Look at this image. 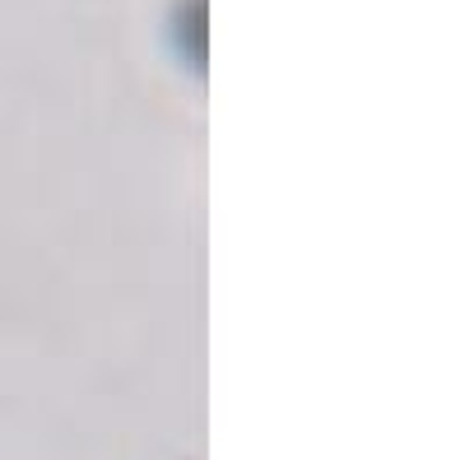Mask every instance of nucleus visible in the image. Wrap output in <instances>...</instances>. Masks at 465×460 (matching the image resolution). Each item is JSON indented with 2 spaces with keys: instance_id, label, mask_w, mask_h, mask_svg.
I'll use <instances>...</instances> for the list:
<instances>
[{
  "instance_id": "nucleus-1",
  "label": "nucleus",
  "mask_w": 465,
  "mask_h": 460,
  "mask_svg": "<svg viewBox=\"0 0 465 460\" xmlns=\"http://www.w3.org/2000/svg\"><path fill=\"white\" fill-rule=\"evenodd\" d=\"M168 42L191 75H205V57H210V5L205 0H173Z\"/></svg>"
}]
</instances>
